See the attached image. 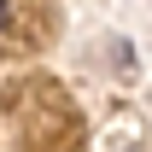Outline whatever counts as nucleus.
I'll list each match as a JSON object with an SVG mask.
<instances>
[{
  "label": "nucleus",
  "mask_w": 152,
  "mask_h": 152,
  "mask_svg": "<svg viewBox=\"0 0 152 152\" xmlns=\"http://www.w3.org/2000/svg\"><path fill=\"white\" fill-rule=\"evenodd\" d=\"M0 23H6V0H0Z\"/></svg>",
  "instance_id": "obj_1"
}]
</instances>
